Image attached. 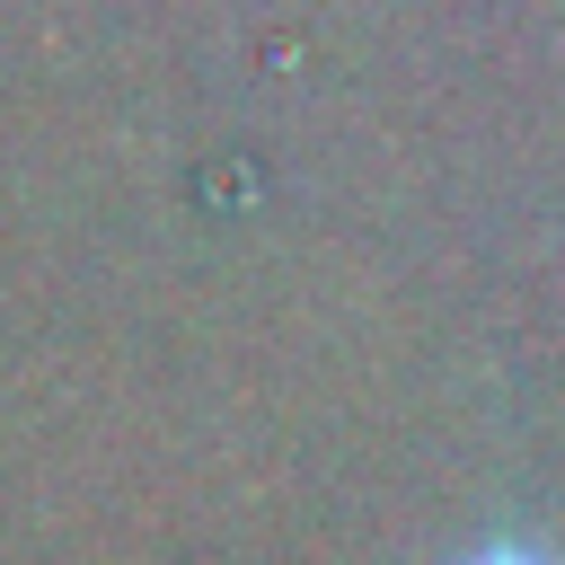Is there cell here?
<instances>
[{
	"label": "cell",
	"mask_w": 565,
	"mask_h": 565,
	"mask_svg": "<svg viewBox=\"0 0 565 565\" xmlns=\"http://www.w3.org/2000/svg\"><path fill=\"white\" fill-rule=\"evenodd\" d=\"M459 565H556V556H539V547H486V556H459Z\"/></svg>",
	"instance_id": "obj_1"
}]
</instances>
